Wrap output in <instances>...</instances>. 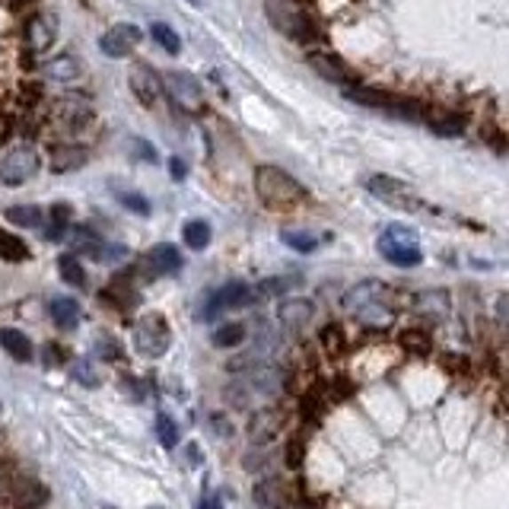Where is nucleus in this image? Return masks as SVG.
<instances>
[{
  "mask_svg": "<svg viewBox=\"0 0 509 509\" xmlns=\"http://www.w3.org/2000/svg\"><path fill=\"white\" fill-rule=\"evenodd\" d=\"M255 195L271 211H297L306 201V188L290 172H283L281 166L255 169Z\"/></svg>",
  "mask_w": 509,
  "mask_h": 509,
  "instance_id": "f257e3e1",
  "label": "nucleus"
},
{
  "mask_svg": "<svg viewBox=\"0 0 509 509\" xmlns=\"http://www.w3.org/2000/svg\"><path fill=\"white\" fill-rule=\"evenodd\" d=\"M344 96L363 108L395 115V118H404V122H424L426 118V106H420V102L414 99H404V96H395V92L376 90V86H363V84L344 86Z\"/></svg>",
  "mask_w": 509,
  "mask_h": 509,
  "instance_id": "f03ea898",
  "label": "nucleus"
},
{
  "mask_svg": "<svg viewBox=\"0 0 509 509\" xmlns=\"http://www.w3.org/2000/svg\"><path fill=\"white\" fill-rule=\"evenodd\" d=\"M265 13L274 29L281 32V36L293 38V42H312V38L319 36L312 16L306 13V7L299 0H265Z\"/></svg>",
  "mask_w": 509,
  "mask_h": 509,
  "instance_id": "7ed1b4c3",
  "label": "nucleus"
},
{
  "mask_svg": "<svg viewBox=\"0 0 509 509\" xmlns=\"http://www.w3.org/2000/svg\"><path fill=\"white\" fill-rule=\"evenodd\" d=\"M376 249H379V255L388 261V265H395V267H418L420 261H424L418 233L408 227H398V223L382 229Z\"/></svg>",
  "mask_w": 509,
  "mask_h": 509,
  "instance_id": "20e7f679",
  "label": "nucleus"
},
{
  "mask_svg": "<svg viewBox=\"0 0 509 509\" xmlns=\"http://www.w3.org/2000/svg\"><path fill=\"white\" fill-rule=\"evenodd\" d=\"M172 344V328H169V319L163 312H144L134 325V347L140 357H163Z\"/></svg>",
  "mask_w": 509,
  "mask_h": 509,
  "instance_id": "39448f33",
  "label": "nucleus"
},
{
  "mask_svg": "<svg viewBox=\"0 0 509 509\" xmlns=\"http://www.w3.org/2000/svg\"><path fill=\"white\" fill-rule=\"evenodd\" d=\"M366 191H370L373 198H379L382 204L398 207V211H414V213L426 211L424 201L410 191V185L395 179V175H370V179H366Z\"/></svg>",
  "mask_w": 509,
  "mask_h": 509,
  "instance_id": "423d86ee",
  "label": "nucleus"
},
{
  "mask_svg": "<svg viewBox=\"0 0 509 509\" xmlns=\"http://www.w3.org/2000/svg\"><path fill=\"white\" fill-rule=\"evenodd\" d=\"M42 160H38V153L32 147L20 144L13 150H7V156L0 160V182L7 185V188H16V185L29 182L32 175L38 172Z\"/></svg>",
  "mask_w": 509,
  "mask_h": 509,
  "instance_id": "0eeeda50",
  "label": "nucleus"
},
{
  "mask_svg": "<svg viewBox=\"0 0 509 509\" xmlns=\"http://www.w3.org/2000/svg\"><path fill=\"white\" fill-rule=\"evenodd\" d=\"M255 297H258V293H255V287H251V283H245V281H229V283H223V287L211 297V303H207L204 319H213L217 312L245 309V306L255 303Z\"/></svg>",
  "mask_w": 509,
  "mask_h": 509,
  "instance_id": "6e6552de",
  "label": "nucleus"
},
{
  "mask_svg": "<svg viewBox=\"0 0 509 509\" xmlns=\"http://www.w3.org/2000/svg\"><path fill=\"white\" fill-rule=\"evenodd\" d=\"M306 64H309L322 80H328V84H338V86L357 84V74H354L350 64L344 61V58H338L335 52H309L306 54Z\"/></svg>",
  "mask_w": 509,
  "mask_h": 509,
  "instance_id": "1a4fd4ad",
  "label": "nucleus"
},
{
  "mask_svg": "<svg viewBox=\"0 0 509 509\" xmlns=\"http://www.w3.org/2000/svg\"><path fill=\"white\" fill-rule=\"evenodd\" d=\"M182 265H185L182 251L169 243H160L147 251L144 265H140V277H144V281H156V277H166V274H179Z\"/></svg>",
  "mask_w": 509,
  "mask_h": 509,
  "instance_id": "9d476101",
  "label": "nucleus"
},
{
  "mask_svg": "<svg viewBox=\"0 0 509 509\" xmlns=\"http://www.w3.org/2000/svg\"><path fill=\"white\" fill-rule=\"evenodd\" d=\"M128 84H131V92L137 96V102L147 108H153L160 102V92H163V80L156 76V70L150 64L137 61L134 68L128 70Z\"/></svg>",
  "mask_w": 509,
  "mask_h": 509,
  "instance_id": "9b49d317",
  "label": "nucleus"
},
{
  "mask_svg": "<svg viewBox=\"0 0 509 509\" xmlns=\"http://www.w3.org/2000/svg\"><path fill=\"white\" fill-rule=\"evenodd\" d=\"M163 84H166L169 96H172V99L179 102L182 108H188V112H195V108L204 106V92H201V84L191 74H182V70H169V74L163 76Z\"/></svg>",
  "mask_w": 509,
  "mask_h": 509,
  "instance_id": "f8f14e48",
  "label": "nucleus"
},
{
  "mask_svg": "<svg viewBox=\"0 0 509 509\" xmlns=\"http://www.w3.org/2000/svg\"><path fill=\"white\" fill-rule=\"evenodd\" d=\"M140 38H144V32L137 29V26L118 23L115 29H108L106 36L99 38V48L106 58H128V54L140 45Z\"/></svg>",
  "mask_w": 509,
  "mask_h": 509,
  "instance_id": "ddd939ff",
  "label": "nucleus"
},
{
  "mask_svg": "<svg viewBox=\"0 0 509 509\" xmlns=\"http://www.w3.org/2000/svg\"><path fill=\"white\" fill-rule=\"evenodd\" d=\"M388 297H392L388 283L363 281V283H357V287H350L347 293H344V309H350L354 315H357V312L370 309V306H382Z\"/></svg>",
  "mask_w": 509,
  "mask_h": 509,
  "instance_id": "4468645a",
  "label": "nucleus"
},
{
  "mask_svg": "<svg viewBox=\"0 0 509 509\" xmlns=\"http://www.w3.org/2000/svg\"><path fill=\"white\" fill-rule=\"evenodd\" d=\"M281 426H283V410H274V408L251 410V418H249V440L255 442V446H261V442H271L274 436L281 433Z\"/></svg>",
  "mask_w": 509,
  "mask_h": 509,
  "instance_id": "2eb2a0df",
  "label": "nucleus"
},
{
  "mask_svg": "<svg viewBox=\"0 0 509 509\" xmlns=\"http://www.w3.org/2000/svg\"><path fill=\"white\" fill-rule=\"evenodd\" d=\"M58 38V16L54 13H38L26 23V45L32 52H48Z\"/></svg>",
  "mask_w": 509,
  "mask_h": 509,
  "instance_id": "dca6fc26",
  "label": "nucleus"
},
{
  "mask_svg": "<svg viewBox=\"0 0 509 509\" xmlns=\"http://www.w3.org/2000/svg\"><path fill=\"white\" fill-rule=\"evenodd\" d=\"M86 163H90V150L80 144H58V147H52V153H48V166H52V172H58V175L76 172V169H84Z\"/></svg>",
  "mask_w": 509,
  "mask_h": 509,
  "instance_id": "f3484780",
  "label": "nucleus"
},
{
  "mask_svg": "<svg viewBox=\"0 0 509 509\" xmlns=\"http://www.w3.org/2000/svg\"><path fill=\"white\" fill-rule=\"evenodd\" d=\"M48 315H52V322L61 328V331H74V328L80 325V319H84V309L70 297H54L52 303H48Z\"/></svg>",
  "mask_w": 509,
  "mask_h": 509,
  "instance_id": "a211bd4d",
  "label": "nucleus"
},
{
  "mask_svg": "<svg viewBox=\"0 0 509 509\" xmlns=\"http://www.w3.org/2000/svg\"><path fill=\"white\" fill-rule=\"evenodd\" d=\"M414 309H418L420 315H426V319L442 322L449 312H452V303H449L446 290H424V293L414 297Z\"/></svg>",
  "mask_w": 509,
  "mask_h": 509,
  "instance_id": "6ab92c4d",
  "label": "nucleus"
},
{
  "mask_svg": "<svg viewBox=\"0 0 509 509\" xmlns=\"http://www.w3.org/2000/svg\"><path fill=\"white\" fill-rule=\"evenodd\" d=\"M54 112H58V118H61L64 124H70V128H84L92 118V106L84 96H64V99H58Z\"/></svg>",
  "mask_w": 509,
  "mask_h": 509,
  "instance_id": "aec40b11",
  "label": "nucleus"
},
{
  "mask_svg": "<svg viewBox=\"0 0 509 509\" xmlns=\"http://www.w3.org/2000/svg\"><path fill=\"white\" fill-rule=\"evenodd\" d=\"M251 500L258 509H287V487L277 478L258 481L255 490H251Z\"/></svg>",
  "mask_w": 509,
  "mask_h": 509,
  "instance_id": "412c9836",
  "label": "nucleus"
},
{
  "mask_svg": "<svg viewBox=\"0 0 509 509\" xmlns=\"http://www.w3.org/2000/svg\"><path fill=\"white\" fill-rule=\"evenodd\" d=\"M0 347L7 350L16 363H32V357H36V347L20 328H0Z\"/></svg>",
  "mask_w": 509,
  "mask_h": 509,
  "instance_id": "4be33fe9",
  "label": "nucleus"
},
{
  "mask_svg": "<svg viewBox=\"0 0 509 509\" xmlns=\"http://www.w3.org/2000/svg\"><path fill=\"white\" fill-rule=\"evenodd\" d=\"M312 312H315V306H312L309 299H283L281 309H277V319H281L290 331H299V328H306L312 322Z\"/></svg>",
  "mask_w": 509,
  "mask_h": 509,
  "instance_id": "5701e85b",
  "label": "nucleus"
},
{
  "mask_svg": "<svg viewBox=\"0 0 509 509\" xmlns=\"http://www.w3.org/2000/svg\"><path fill=\"white\" fill-rule=\"evenodd\" d=\"M424 124L433 134L440 137H458L465 134V118L462 115H452V112H442V108H426V118Z\"/></svg>",
  "mask_w": 509,
  "mask_h": 509,
  "instance_id": "b1692460",
  "label": "nucleus"
},
{
  "mask_svg": "<svg viewBox=\"0 0 509 509\" xmlns=\"http://www.w3.org/2000/svg\"><path fill=\"white\" fill-rule=\"evenodd\" d=\"M4 217H7L13 227H20V229H38L42 223L48 220V213L42 211V207H36V204H16V207H7L4 211Z\"/></svg>",
  "mask_w": 509,
  "mask_h": 509,
  "instance_id": "393cba45",
  "label": "nucleus"
},
{
  "mask_svg": "<svg viewBox=\"0 0 509 509\" xmlns=\"http://www.w3.org/2000/svg\"><path fill=\"white\" fill-rule=\"evenodd\" d=\"M68 245H70V255H90V258H96L102 239L96 236L90 227H74L68 233Z\"/></svg>",
  "mask_w": 509,
  "mask_h": 509,
  "instance_id": "a878e982",
  "label": "nucleus"
},
{
  "mask_svg": "<svg viewBox=\"0 0 509 509\" xmlns=\"http://www.w3.org/2000/svg\"><path fill=\"white\" fill-rule=\"evenodd\" d=\"M249 338V331H245V325L243 322H227V325H220L217 331H213V347H223V350H229V347H239V344Z\"/></svg>",
  "mask_w": 509,
  "mask_h": 509,
  "instance_id": "bb28decb",
  "label": "nucleus"
},
{
  "mask_svg": "<svg viewBox=\"0 0 509 509\" xmlns=\"http://www.w3.org/2000/svg\"><path fill=\"white\" fill-rule=\"evenodd\" d=\"M182 236H185V245L195 251H204L207 245H211V223L207 220H188L182 227Z\"/></svg>",
  "mask_w": 509,
  "mask_h": 509,
  "instance_id": "cd10ccee",
  "label": "nucleus"
},
{
  "mask_svg": "<svg viewBox=\"0 0 509 509\" xmlns=\"http://www.w3.org/2000/svg\"><path fill=\"white\" fill-rule=\"evenodd\" d=\"M48 220H52V227H48L45 239L58 243V239H64V233H68L70 220H74V207H70V204H54L52 211H48Z\"/></svg>",
  "mask_w": 509,
  "mask_h": 509,
  "instance_id": "c85d7f7f",
  "label": "nucleus"
},
{
  "mask_svg": "<svg viewBox=\"0 0 509 509\" xmlns=\"http://www.w3.org/2000/svg\"><path fill=\"white\" fill-rule=\"evenodd\" d=\"M58 274H61V281L68 283V287L86 290V271L76 255H61V258H58Z\"/></svg>",
  "mask_w": 509,
  "mask_h": 509,
  "instance_id": "c756f323",
  "label": "nucleus"
},
{
  "mask_svg": "<svg viewBox=\"0 0 509 509\" xmlns=\"http://www.w3.org/2000/svg\"><path fill=\"white\" fill-rule=\"evenodd\" d=\"M0 258L13 261V265L16 261H29V245L13 233H7V229H0Z\"/></svg>",
  "mask_w": 509,
  "mask_h": 509,
  "instance_id": "7c9ffc66",
  "label": "nucleus"
},
{
  "mask_svg": "<svg viewBox=\"0 0 509 509\" xmlns=\"http://www.w3.org/2000/svg\"><path fill=\"white\" fill-rule=\"evenodd\" d=\"M42 74L52 76V80H76V76H80V64H76V58L61 54V58L48 61L45 68H42Z\"/></svg>",
  "mask_w": 509,
  "mask_h": 509,
  "instance_id": "2f4dec72",
  "label": "nucleus"
},
{
  "mask_svg": "<svg viewBox=\"0 0 509 509\" xmlns=\"http://www.w3.org/2000/svg\"><path fill=\"white\" fill-rule=\"evenodd\" d=\"M283 245L293 251H299V255H312V251L319 249L322 239L319 236H312V233H297V229H283L281 233Z\"/></svg>",
  "mask_w": 509,
  "mask_h": 509,
  "instance_id": "473e14b6",
  "label": "nucleus"
},
{
  "mask_svg": "<svg viewBox=\"0 0 509 509\" xmlns=\"http://www.w3.org/2000/svg\"><path fill=\"white\" fill-rule=\"evenodd\" d=\"M150 32H153V38H156V45H160L163 52H169V54H179V52H182V38H179V32H175L172 26L153 23Z\"/></svg>",
  "mask_w": 509,
  "mask_h": 509,
  "instance_id": "72a5a7b5",
  "label": "nucleus"
},
{
  "mask_svg": "<svg viewBox=\"0 0 509 509\" xmlns=\"http://www.w3.org/2000/svg\"><path fill=\"white\" fill-rule=\"evenodd\" d=\"M70 379L80 382L84 388H99L102 386V376L92 370L90 360H74V363H70Z\"/></svg>",
  "mask_w": 509,
  "mask_h": 509,
  "instance_id": "f704fd0d",
  "label": "nucleus"
},
{
  "mask_svg": "<svg viewBox=\"0 0 509 509\" xmlns=\"http://www.w3.org/2000/svg\"><path fill=\"white\" fill-rule=\"evenodd\" d=\"M45 500H48V490H45V487L32 484V487H23V490H16L13 509H38Z\"/></svg>",
  "mask_w": 509,
  "mask_h": 509,
  "instance_id": "c9c22d12",
  "label": "nucleus"
},
{
  "mask_svg": "<svg viewBox=\"0 0 509 509\" xmlns=\"http://www.w3.org/2000/svg\"><path fill=\"white\" fill-rule=\"evenodd\" d=\"M128 258H131V249L118 243H102L99 251H96V261H99V265H124Z\"/></svg>",
  "mask_w": 509,
  "mask_h": 509,
  "instance_id": "e433bc0d",
  "label": "nucleus"
},
{
  "mask_svg": "<svg viewBox=\"0 0 509 509\" xmlns=\"http://www.w3.org/2000/svg\"><path fill=\"white\" fill-rule=\"evenodd\" d=\"M156 436L166 449H175L179 446V424L169 414H156Z\"/></svg>",
  "mask_w": 509,
  "mask_h": 509,
  "instance_id": "4c0bfd02",
  "label": "nucleus"
},
{
  "mask_svg": "<svg viewBox=\"0 0 509 509\" xmlns=\"http://www.w3.org/2000/svg\"><path fill=\"white\" fill-rule=\"evenodd\" d=\"M106 299H112V303H118V306H137V293H134V287L131 283H124V281H115V283H108V290L102 293Z\"/></svg>",
  "mask_w": 509,
  "mask_h": 509,
  "instance_id": "58836bf2",
  "label": "nucleus"
},
{
  "mask_svg": "<svg viewBox=\"0 0 509 509\" xmlns=\"http://www.w3.org/2000/svg\"><path fill=\"white\" fill-rule=\"evenodd\" d=\"M118 204H124L131 213L137 217H150V201L144 195H134V191H118Z\"/></svg>",
  "mask_w": 509,
  "mask_h": 509,
  "instance_id": "ea45409f",
  "label": "nucleus"
},
{
  "mask_svg": "<svg viewBox=\"0 0 509 509\" xmlns=\"http://www.w3.org/2000/svg\"><path fill=\"white\" fill-rule=\"evenodd\" d=\"M131 150H134V160L160 163V156H156V147H153L150 140H140V137H134V140H131Z\"/></svg>",
  "mask_w": 509,
  "mask_h": 509,
  "instance_id": "a19ab883",
  "label": "nucleus"
},
{
  "mask_svg": "<svg viewBox=\"0 0 509 509\" xmlns=\"http://www.w3.org/2000/svg\"><path fill=\"white\" fill-rule=\"evenodd\" d=\"M404 347H410L414 354H426L430 350V341H426V335H420V331H404Z\"/></svg>",
  "mask_w": 509,
  "mask_h": 509,
  "instance_id": "79ce46f5",
  "label": "nucleus"
},
{
  "mask_svg": "<svg viewBox=\"0 0 509 509\" xmlns=\"http://www.w3.org/2000/svg\"><path fill=\"white\" fill-rule=\"evenodd\" d=\"M290 281H283V277H274V281H261V287L255 290L258 297H281L283 290H287Z\"/></svg>",
  "mask_w": 509,
  "mask_h": 509,
  "instance_id": "37998d69",
  "label": "nucleus"
},
{
  "mask_svg": "<svg viewBox=\"0 0 509 509\" xmlns=\"http://www.w3.org/2000/svg\"><path fill=\"white\" fill-rule=\"evenodd\" d=\"M99 354L106 360H122V344H115L112 335H102L99 338Z\"/></svg>",
  "mask_w": 509,
  "mask_h": 509,
  "instance_id": "c03bdc74",
  "label": "nucleus"
},
{
  "mask_svg": "<svg viewBox=\"0 0 509 509\" xmlns=\"http://www.w3.org/2000/svg\"><path fill=\"white\" fill-rule=\"evenodd\" d=\"M211 426H213V430H217V433L233 436V424H229L227 418H220V414H213V418H211Z\"/></svg>",
  "mask_w": 509,
  "mask_h": 509,
  "instance_id": "a18cd8bd",
  "label": "nucleus"
},
{
  "mask_svg": "<svg viewBox=\"0 0 509 509\" xmlns=\"http://www.w3.org/2000/svg\"><path fill=\"white\" fill-rule=\"evenodd\" d=\"M42 354H45V357H48V366H61V363H64L61 350L54 347V344H45V347H42Z\"/></svg>",
  "mask_w": 509,
  "mask_h": 509,
  "instance_id": "49530a36",
  "label": "nucleus"
},
{
  "mask_svg": "<svg viewBox=\"0 0 509 509\" xmlns=\"http://www.w3.org/2000/svg\"><path fill=\"white\" fill-rule=\"evenodd\" d=\"M198 509H223V503H220V497H217V494H211V490H207V494L198 500Z\"/></svg>",
  "mask_w": 509,
  "mask_h": 509,
  "instance_id": "de8ad7c7",
  "label": "nucleus"
},
{
  "mask_svg": "<svg viewBox=\"0 0 509 509\" xmlns=\"http://www.w3.org/2000/svg\"><path fill=\"white\" fill-rule=\"evenodd\" d=\"M169 169H172V175H175V182H182L185 175H188V166H185L182 160H179V156H172V160H169Z\"/></svg>",
  "mask_w": 509,
  "mask_h": 509,
  "instance_id": "09e8293b",
  "label": "nucleus"
},
{
  "mask_svg": "<svg viewBox=\"0 0 509 509\" xmlns=\"http://www.w3.org/2000/svg\"><path fill=\"white\" fill-rule=\"evenodd\" d=\"M188 458H191V462H201V449L198 446H188Z\"/></svg>",
  "mask_w": 509,
  "mask_h": 509,
  "instance_id": "8fccbe9b",
  "label": "nucleus"
},
{
  "mask_svg": "<svg viewBox=\"0 0 509 509\" xmlns=\"http://www.w3.org/2000/svg\"><path fill=\"white\" fill-rule=\"evenodd\" d=\"M188 4H191V7H201V0H188Z\"/></svg>",
  "mask_w": 509,
  "mask_h": 509,
  "instance_id": "3c124183",
  "label": "nucleus"
},
{
  "mask_svg": "<svg viewBox=\"0 0 509 509\" xmlns=\"http://www.w3.org/2000/svg\"><path fill=\"white\" fill-rule=\"evenodd\" d=\"M147 509H166V506H147Z\"/></svg>",
  "mask_w": 509,
  "mask_h": 509,
  "instance_id": "603ef678",
  "label": "nucleus"
},
{
  "mask_svg": "<svg viewBox=\"0 0 509 509\" xmlns=\"http://www.w3.org/2000/svg\"><path fill=\"white\" fill-rule=\"evenodd\" d=\"M0 414H4V404H0Z\"/></svg>",
  "mask_w": 509,
  "mask_h": 509,
  "instance_id": "864d4df0",
  "label": "nucleus"
},
{
  "mask_svg": "<svg viewBox=\"0 0 509 509\" xmlns=\"http://www.w3.org/2000/svg\"><path fill=\"white\" fill-rule=\"evenodd\" d=\"M102 509H115V506H102Z\"/></svg>",
  "mask_w": 509,
  "mask_h": 509,
  "instance_id": "5fc2aeb1",
  "label": "nucleus"
}]
</instances>
